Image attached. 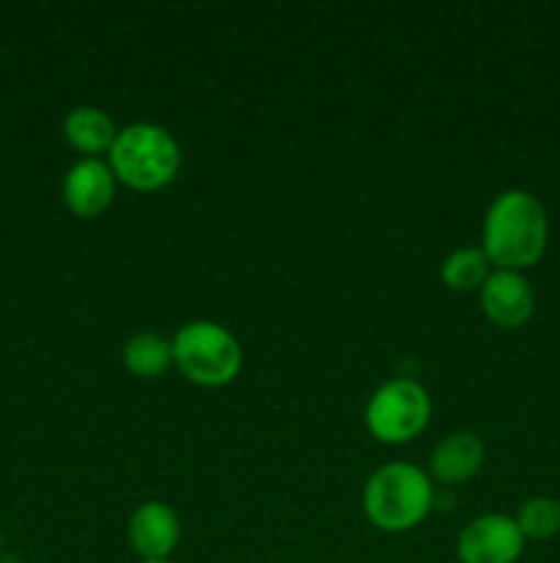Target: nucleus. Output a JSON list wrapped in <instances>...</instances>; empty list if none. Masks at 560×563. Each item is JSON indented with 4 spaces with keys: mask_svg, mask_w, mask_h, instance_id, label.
I'll list each match as a JSON object with an SVG mask.
<instances>
[{
    "mask_svg": "<svg viewBox=\"0 0 560 563\" xmlns=\"http://www.w3.org/2000/svg\"><path fill=\"white\" fill-rule=\"evenodd\" d=\"M181 163L176 137L154 121H135L115 135L110 146V168L126 185L154 190L168 185Z\"/></svg>",
    "mask_w": 560,
    "mask_h": 563,
    "instance_id": "7ed1b4c3",
    "label": "nucleus"
},
{
    "mask_svg": "<svg viewBox=\"0 0 560 563\" xmlns=\"http://www.w3.org/2000/svg\"><path fill=\"white\" fill-rule=\"evenodd\" d=\"M141 563H173V561H168V559H165V561H141Z\"/></svg>",
    "mask_w": 560,
    "mask_h": 563,
    "instance_id": "2eb2a0df",
    "label": "nucleus"
},
{
    "mask_svg": "<svg viewBox=\"0 0 560 563\" xmlns=\"http://www.w3.org/2000/svg\"><path fill=\"white\" fill-rule=\"evenodd\" d=\"M489 256L483 247H456L443 262V280L450 289H475L489 278Z\"/></svg>",
    "mask_w": 560,
    "mask_h": 563,
    "instance_id": "ddd939ff",
    "label": "nucleus"
},
{
    "mask_svg": "<svg viewBox=\"0 0 560 563\" xmlns=\"http://www.w3.org/2000/svg\"><path fill=\"white\" fill-rule=\"evenodd\" d=\"M115 196V174L99 157H80L64 176V201L77 214H99Z\"/></svg>",
    "mask_w": 560,
    "mask_h": 563,
    "instance_id": "1a4fd4ad",
    "label": "nucleus"
},
{
    "mask_svg": "<svg viewBox=\"0 0 560 563\" xmlns=\"http://www.w3.org/2000/svg\"><path fill=\"white\" fill-rule=\"evenodd\" d=\"M481 306L492 322L516 328L530 319L536 295H533L530 280L519 269H494L481 286Z\"/></svg>",
    "mask_w": 560,
    "mask_h": 563,
    "instance_id": "6e6552de",
    "label": "nucleus"
},
{
    "mask_svg": "<svg viewBox=\"0 0 560 563\" xmlns=\"http://www.w3.org/2000/svg\"><path fill=\"white\" fill-rule=\"evenodd\" d=\"M173 344V361L184 377L201 385H223L242 368V346L228 328L212 319L181 324Z\"/></svg>",
    "mask_w": 560,
    "mask_h": 563,
    "instance_id": "20e7f679",
    "label": "nucleus"
},
{
    "mask_svg": "<svg viewBox=\"0 0 560 563\" xmlns=\"http://www.w3.org/2000/svg\"><path fill=\"white\" fill-rule=\"evenodd\" d=\"M549 223L541 201L533 192L505 190L489 203L483 218V253L497 269H525L541 258Z\"/></svg>",
    "mask_w": 560,
    "mask_h": 563,
    "instance_id": "f257e3e1",
    "label": "nucleus"
},
{
    "mask_svg": "<svg viewBox=\"0 0 560 563\" xmlns=\"http://www.w3.org/2000/svg\"><path fill=\"white\" fill-rule=\"evenodd\" d=\"M434 504L432 478L412 462H388L368 478L362 506L382 531H406L428 515Z\"/></svg>",
    "mask_w": 560,
    "mask_h": 563,
    "instance_id": "f03ea898",
    "label": "nucleus"
},
{
    "mask_svg": "<svg viewBox=\"0 0 560 563\" xmlns=\"http://www.w3.org/2000/svg\"><path fill=\"white\" fill-rule=\"evenodd\" d=\"M170 361H173V344L165 335L152 333V330L135 333L124 344L126 368H132L141 377H154V374L165 372Z\"/></svg>",
    "mask_w": 560,
    "mask_h": 563,
    "instance_id": "f8f14e48",
    "label": "nucleus"
},
{
    "mask_svg": "<svg viewBox=\"0 0 560 563\" xmlns=\"http://www.w3.org/2000/svg\"><path fill=\"white\" fill-rule=\"evenodd\" d=\"M130 542L143 561H165L181 539V520L165 500H146L130 517Z\"/></svg>",
    "mask_w": 560,
    "mask_h": 563,
    "instance_id": "0eeeda50",
    "label": "nucleus"
},
{
    "mask_svg": "<svg viewBox=\"0 0 560 563\" xmlns=\"http://www.w3.org/2000/svg\"><path fill=\"white\" fill-rule=\"evenodd\" d=\"M525 550V537L514 517L481 515L467 522L456 542L461 563H516Z\"/></svg>",
    "mask_w": 560,
    "mask_h": 563,
    "instance_id": "423d86ee",
    "label": "nucleus"
},
{
    "mask_svg": "<svg viewBox=\"0 0 560 563\" xmlns=\"http://www.w3.org/2000/svg\"><path fill=\"white\" fill-rule=\"evenodd\" d=\"M483 440L472 432H453L445 434L428 456V471L437 482L443 484H461L470 476H475L483 465Z\"/></svg>",
    "mask_w": 560,
    "mask_h": 563,
    "instance_id": "9d476101",
    "label": "nucleus"
},
{
    "mask_svg": "<svg viewBox=\"0 0 560 563\" xmlns=\"http://www.w3.org/2000/svg\"><path fill=\"white\" fill-rule=\"evenodd\" d=\"M64 132L71 146L86 152L88 157H97L104 148L110 152L115 135H119L113 119L93 104H80V108L69 110V115L64 119Z\"/></svg>",
    "mask_w": 560,
    "mask_h": 563,
    "instance_id": "9b49d317",
    "label": "nucleus"
},
{
    "mask_svg": "<svg viewBox=\"0 0 560 563\" xmlns=\"http://www.w3.org/2000/svg\"><path fill=\"white\" fill-rule=\"evenodd\" d=\"M514 520L525 539H536V542L552 539L560 531V500L538 495V498H530L527 504H522L519 515Z\"/></svg>",
    "mask_w": 560,
    "mask_h": 563,
    "instance_id": "4468645a",
    "label": "nucleus"
},
{
    "mask_svg": "<svg viewBox=\"0 0 560 563\" xmlns=\"http://www.w3.org/2000/svg\"><path fill=\"white\" fill-rule=\"evenodd\" d=\"M0 550H3V531H0Z\"/></svg>",
    "mask_w": 560,
    "mask_h": 563,
    "instance_id": "dca6fc26",
    "label": "nucleus"
},
{
    "mask_svg": "<svg viewBox=\"0 0 560 563\" xmlns=\"http://www.w3.org/2000/svg\"><path fill=\"white\" fill-rule=\"evenodd\" d=\"M432 416L428 390L417 379L395 377L373 390L366 407V423L384 443H404L426 427Z\"/></svg>",
    "mask_w": 560,
    "mask_h": 563,
    "instance_id": "39448f33",
    "label": "nucleus"
}]
</instances>
